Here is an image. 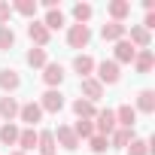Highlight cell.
<instances>
[{
	"mask_svg": "<svg viewBox=\"0 0 155 155\" xmlns=\"http://www.w3.org/2000/svg\"><path fill=\"white\" fill-rule=\"evenodd\" d=\"M40 110L43 113H61L64 110V94L58 88H49L43 97H40Z\"/></svg>",
	"mask_w": 155,
	"mask_h": 155,
	"instance_id": "cell-5",
	"label": "cell"
},
{
	"mask_svg": "<svg viewBox=\"0 0 155 155\" xmlns=\"http://www.w3.org/2000/svg\"><path fill=\"white\" fill-rule=\"evenodd\" d=\"M116 113V128H128V131H134V125H137V110L131 107V104H122L119 110H113Z\"/></svg>",
	"mask_w": 155,
	"mask_h": 155,
	"instance_id": "cell-9",
	"label": "cell"
},
{
	"mask_svg": "<svg viewBox=\"0 0 155 155\" xmlns=\"http://www.w3.org/2000/svg\"><path fill=\"white\" fill-rule=\"evenodd\" d=\"M73 134H76L79 143H82V140H91V137H94V122H91V119H79V122L73 125Z\"/></svg>",
	"mask_w": 155,
	"mask_h": 155,
	"instance_id": "cell-23",
	"label": "cell"
},
{
	"mask_svg": "<svg viewBox=\"0 0 155 155\" xmlns=\"http://www.w3.org/2000/svg\"><path fill=\"white\" fill-rule=\"evenodd\" d=\"M125 40H128V43H131V46H134L137 52H140V49H149V46H152V34H149V31H146L143 25H131V37H125Z\"/></svg>",
	"mask_w": 155,
	"mask_h": 155,
	"instance_id": "cell-8",
	"label": "cell"
},
{
	"mask_svg": "<svg viewBox=\"0 0 155 155\" xmlns=\"http://www.w3.org/2000/svg\"><path fill=\"white\" fill-rule=\"evenodd\" d=\"M18 110H21V104L15 101V97H0V119L3 122H12V119H18Z\"/></svg>",
	"mask_w": 155,
	"mask_h": 155,
	"instance_id": "cell-14",
	"label": "cell"
},
{
	"mask_svg": "<svg viewBox=\"0 0 155 155\" xmlns=\"http://www.w3.org/2000/svg\"><path fill=\"white\" fill-rule=\"evenodd\" d=\"M134 110H137V113H146V116L155 113V91H152V88H143V91L137 94V107H134Z\"/></svg>",
	"mask_w": 155,
	"mask_h": 155,
	"instance_id": "cell-19",
	"label": "cell"
},
{
	"mask_svg": "<svg viewBox=\"0 0 155 155\" xmlns=\"http://www.w3.org/2000/svg\"><path fill=\"white\" fill-rule=\"evenodd\" d=\"M18 146H21V152H31V149H37V131H34V128H25V131H18Z\"/></svg>",
	"mask_w": 155,
	"mask_h": 155,
	"instance_id": "cell-26",
	"label": "cell"
},
{
	"mask_svg": "<svg viewBox=\"0 0 155 155\" xmlns=\"http://www.w3.org/2000/svg\"><path fill=\"white\" fill-rule=\"evenodd\" d=\"M73 70L79 73V79L91 76V73H94V58H91V55H76V58H73Z\"/></svg>",
	"mask_w": 155,
	"mask_h": 155,
	"instance_id": "cell-21",
	"label": "cell"
},
{
	"mask_svg": "<svg viewBox=\"0 0 155 155\" xmlns=\"http://www.w3.org/2000/svg\"><path fill=\"white\" fill-rule=\"evenodd\" d=\"M18 119H21L28 128H34V125L43 119V110H40V104H34V101H31V104H21V110H18Z\"/></svg>",
	"mask_w": 155,
	"mask_h": 155,
	"instance_id": "cell-12",
	"label": "cell"
},
{
	"mask_svg": "<svg viewBox=\"0 0 155 155\" xmlns=\"http://www.w3.org/2000/svg\"><path fill=\"white\" fill-rule=\"evenodd\" d=\"M79 91H82V97L91 101V104H97V101L104 97V85L94 79V76H85V79L79 82Z\"/></svg>",
	"mask_w": 155,
	"mask_h": 155,
	"instance_id": "cell-6",
	"label": "cell"
},
{
	"mask_svg": "<svg viewBox=\"0 0 155 155\" xmlns=\"http://www.w3.org/2000/svg\"><path fill=\"white\" fill-rule=\"evenodd\" d=\"M128 155H149V140L134 137V140L128 143Z\"/></svg>",
	"mask_w": 155,
	"mask_h": 155,
	"instance_id": "cell-29",
	"label": "cell"
},
{
	"mask_svg": "<svg viewBox=\"0 0 155 155\" xmlns=\"http://www.w3.org/2000/svg\"><path fill=\"white\" fill-rule=\"evenodd\" d=\"M9 18H12V6L6 3V0H0V28H3Z\"/></svg>",
	"mask_w": 155,
	"mask_h": 155,
	"instance_id": "cell-33",
	"label": "cell"
},
{
	"mask_svg": "<svg viewBox=\"0 0 155 155\" xmlns=\"http://www.w3.org/2000/svg\"><path fill=\"white\" fill-rule=\"evenodd\" d=\"M67 43H70L73 49H85V46L91 43V28H88V25H70Z\"/></svg>",
	"mask_w": 155,
	"mask_h": 155,
	"instance_id": "cell-2",
	"label": "cell"
},
{
	"mask_svg": "<svg viewBox=\"0 0 155 155\" xmlns=\"http://www.w3.org/2000/svg\"><path fill=\"white\" fill-rule=\"evenodd\" d=\"M107 140H110V149H128V143L134 140V131H128V128H116Z\"/></svg>",
	"mask_w": 155,
	"mask_h": 155,
	"instance_id": "cell-16",
	"label": "cell"
},
{
	"mask_svg": "<svg viewBox=\"0 0 155 155\" xmlns=\"http://www.w3.org/2000/svg\"><path fill=\"white\" fill-rule=\"evenodd\" d=\"M9 155H28V152H21V149H18V152H9Z\"/></svg>",
	"mask_w": 155,
	"mask_h": 155,
	"instance_id": "cell-35",
	"label": "cell"
},
{
	"mask_svg": "<svg viewBox=\"0 0 155 155\" xmlns=\"http://www.w3.org/2000/svg\"><path fill=\"white\" fill-rule=\"evenodd\" d=\"M91 12H94V9H91L88 3H76V6H73V18H76V25H88Z\"/></svg>",
	"mask_w": 155,
	"mask_h": 155,
	"instance_id": "cell-28",
	"label": "cell"
},
{
	"mask_svg": "<svg viewBox=\"0 0 155 155\" xmlns=\"http://www.w3.org/2000/svg\"><path fill=\"white\" fill-rule=\"evenodd\" d=\"M88 146H91V152H94V155H104V152L110 149V140H107V137H101V134H94V137L88 140Z\"/></svg>",
	"mask_w": 155,
	"mask_h": 155,
	"instance_id": "cell-31",
	"label": "cell"
},
{
	"mask_svg": "<svg viewBox=\"0 0 155 155\" xmlns=\"http://www.w3.org/2000/svg\"><path fill=\"white\" fill-rule=\"evenodd\" d=\"M143 28H146V31H152V28H155V12H146V21H143Z\"/></svg>",
	"mask_w": 155,
	"mask_h": 155,
	"instance_id": "cell-34",
	"label": "cell"
},
{
	"mask_svg": "<svg viewBox=\"0 0 155 155\" xmlns=\"http://www.w3.org/2000/svg\"><path fill=\"white\" fill-rule=\"evenodd\" d=\"M73 113H76V119H94L97 116V107L91 101H85V97H76L73 101Z\"/></svg>",
	"mask_w": 155,
	"mask_h": 155,
	"instance_id": "cell-22",
	"label": "cell"
},
{
	"mask_svg": "<svg viewBox=\"0 0 155 155\" xmlns=\"http://www.w3.org/2000/svg\"><path fill=\"white\" fill-rule=\"evenodd\" d=\"M107 12H110L113 21H122L125 25V18L131 15V3H128V0H113V3L107 6Z\"/></svg>",
	"mask_w": 155,
	"mask_h": 155,
	"instance_id": "cell-17",
	"label": "cell"
},
{
	"mask_svg": "<svg viewBox=\"0 0 155 155\" xmlns=\"http://www.w3.org/2000/svg\"><path fill=\"white\" fill-rule=\"evenodd\" d=\"M134 55H137V49L128 43V40H119L116 43V64H134Z\"/></svg>",
	"mask_w": 155,
	"mask_h": 155,
	"instance_id": "cell-15",
	"label": "cell"
},
{
	"mask_svg": "<svg viewBox=\"0 0 155 155\" xmlns=\"http://www.w3.org/2000/svg\"><path fill=\"white\" fill-rule=\"evenodd\" d=\"M18 85H21L18 70H12V67H3V70H0V88H3L6 94H9V91H15Z\"/></svg>",
	"mask_w": 155,
	"mask_h": 155,
	"instance_id": "cell-13",
	"label": "cell"
},
{
	"mask_svg": "<svg viewBox=\"0 0 155 155\" xmlns=\"http://www.w3.org/2000/svg\"><path fill=\"white\" fill-rule=\"evenodd\" d=\"M113 131H116V113L113 110H97V116H94V134L110 137Z\"/></svg>",
	"mask_w": 155,
	"mask_h": 155,
	"instance_id": "cell-3",
	"label": "cell"
},
{
	"mask_svg": "<svg viewBox=\"0 0 155 155\" xmlns=\"http://www.w3.org/2000/svg\"><path fill=\"white\" fill-rule=\"evenodd\" d=\"M28 37H31V43H34L37 49H46L52 34H49V28H46L43 21H31V25H28Z\"/></svg>",
	"mask_w": 155,
	"mask_h": 155,
	"instance_id": "cell-7",
	"label": "cell"
},
{
	"mask_svg": "<svg viewBox=\"0 0 155 155\" xmlns=\"http://www.w3.org/2000/svg\"><path fill=\"white\" fill-rule=\"evenodd\" d=\"M52 137H55V146H64L67 152L79 149V140H76V134H73L70 125H58V131H52Z\"/></svg>",
	"mask_w": 155,
	"mask_h": 155,
	"instance_id": "cell-4",
	"label": "cell"
},
{
	"mask_svg": "<svg viewBox=\"0 0 155 155\" xmlns=\"http://www.w3.org/2000/svg\"><path fill=\"white\" fill-rule=\"evenodd\" d=\"M43 82H46L49 88H58V85L64 82V67H61V64H52V61H49V64L43 67Z\"/></svg>",
	"mask_w": 155,
	"mask_h": 155,
	"instance_id": "cell-11",
	"label": "cell"
},
{
	"mask_svg": "<svg viewBox=\"0 0 155 155\" xmlns=\"http://www.w3.org/2000/svg\"><path fill=\"white\" fill-rule=\"evenodd\" d=\"M0 143H3V146L18 143V125H15V122H6L3 128H0Z\"/></svg>",
	"mask_w": 155,
	"mask_h": 155,
	"instance_id": "cell-24",
	"label": "cell"
},
{
	"mask_svg": "<svg viewBox=\"0 0 155 155\" xmlns=\"http://www.w3.org/2000/svg\"><path fill=\"white\" fill-rule=\"evenodd\" d=\"M43 25L49 28V34H52V31H58V28H64V12H61L58 6H55V9H49V12H46V18H43Z\"/></svg>",
	"mask_w": 155,
	"mask_h": 155,
	"instance_id": "cell-25",
	"label": "cell"
},
{
	"mask_svg": "<svg viewBox=\"0 0 155 155\" xmlns=\"http://www.w3.org/2000/svg\"><path fill=\"white\" fill-rule=\"evenodd\" d=\"M101 37H104L107 43H119V40L128 37V25H122V21H107V25L101 28Z\"/></svg>",
	"mask_w": 155,
	"mask_h": 155,
	"instance_id": "cell-10",
	"label": "cell"
},
{
	"mask_svg": "<svg viewBox=\"0 0 155 155\" xmlns=\"http://www.w3.org/2000/svg\"><path fill=\"white\" fill-rule=\"evenodd\" d=\"M94 70H97L94 79H97L101 85H116V82H119V76H122L116 61H101V64H94Z\"/></svg>",
	"mask_w": 155,
	"mask_h": 155,
	"instance_id": "cell-1",
	"label": "cell"
},
{
	"mask_svg": "<svg viewBox=\"0 0 155 155\" xmlns=\"http://www.w3.org/2000/svg\"><path fill=\"white\" fill-rule=\"evenodd\" d=\"M12 12H18V15H28V18H34V15H37V3H34V0H18V3L12 6Z\"/></svg>",
	"mask_w": 155,
	"mask_h": 155,
	"instance_id": "cell-30",
	"label": "cell"
},
{
	"mask_svg": "<svg viewBox=\"0 0 155 155\" xmlns=\"http://www.w3.org/2000/svg\"><path fill=\"white\" fill-rule=\"evenodd\" d=\"M134 67H137V73H149V70L155 67V55H152V49H140V52L134 55Z\"/></svg>",
	"mask_w": 155,
	"mask_h": 155,
	"instance_id": "cell-18",
	"label": "cell"
},
{
	"mask_svg": "<svg viewBox=\"0 0 155 155\" xmlns=\"http://www.w3.org/2000/svg\"><path fill=\"white\" fill-rule=\"evenodd\" d=\"M37 149H40L43 155H58V146H55L52 131H37Z\"/></svg>",
	"mask_w": 155,
	"mask_h": 155,
	"instance_id": "cell-20",
	"label": "cell"
},
{
	"mask_svg": "<svg viewBox=\"0 0 155 155\" xmlns=\"http://www.w3.org/2000/svg\"><path fill=\"white\" fill-rule=\"evenodd\" d=\"M28 64H31V67H46V64H49L46 49H37V46H34V49L28 52Z\"/></svg>",
	"mask_w": 155,
	"mask_h": 155,
	"instance_id": "cell-27",
	"label": "cell"
},
{
	"mask_svg": "<svg viewBox=\"0 0 155 155\" xmlns=\"http://www.w3.org/2000/svg\"><path fill=\"white\" fill-rule=\"evenodd\" d=\"M15 46V34H12V28H0V49H12Z\"/></svg>",
	"mask_w": 155,
	"mask_h": 155,
	"instance_id": "cell-32",
	"label": "cell"
}]
</instances>
